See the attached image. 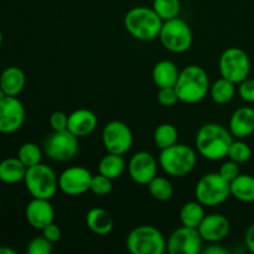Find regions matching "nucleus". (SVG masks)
Segmentation results:
<instances>
[{
    "label": "nucleus",
    "mask_w": 254,
    "mask_h": 254,
    "mask_svg": "<svg viewBox=\"0 0 254 254\" xmlns=\"http://www.w3.org/2000/svg\"><path fill=\"white\" fill-rule=\"evenodd\" d=\"M233 135L227 128L217 123L203 124L196 134V148L202 158L211 161L222 160L227 156Z\"/></svg>",
    "instance_id": "1"
},
{
    "label": "nucleus",
    "mask_w": 254,
    "mask_h": 254,
    "mask_svg": "<svg viewBox=\"0 0 254 254\" xmlns=\"http://www.w3.org/2000/svg\"><path fill=\"white\" fill-rule=\"evenodd\" d=\"M210 87L207 72L197 64H190L181 69L175 84L179 101L188 104H195L202 101L210 92Z\"/></svg>",
    "instance_id": "2"
},
{
    "label": "nucleus",
    "mask_w": 254,
    "mask_h": 254,
    "mask_svg": "<svg viewBox=\"0 0 254 254\" xmlns=\"http://www.w3.org/2000/svg\"><path fill=\"white\" fill-rule=\"evenodd\" d=\"M164 20L154 11L153 7H131L124 16L126 30L136 40L151 41L159 37Z\"/></svg>",
    "instance_id": "3"
},
{
    "label": "nucleus",
    "mask_w": 254,
    "mask_h": 254,
    "mask_svg": "<svg viewBox=\"0 0 254 254\" xmlns=\"http://www.w3.org/2000/svg\"><path fill=\"white\" fill-rule=\"evenodd\" d=\"M197 161L195 150L185 144H178L160 150L159 165L168 175L183 178L193 170Z\"/></svg>",
    "instance_id": "4"
},
{
    "label": "nucleus",
    "mask_w": 254,
    "mask_h": 254,
    "mask_svg": "<svg viewBox=\"0 0 254 254\" xmlns=\"http://www.w3.org/2000/svg\"><path fill=\"white\" fill-rule=\"evenodd\" d=\"M127 250L131 254H163L166 251V240L154 226H138L130 231L126 241Z\"/></svg>",
    "instance_id": "5"
},
{
    "label": "nucleus",
    "mask_w": 254,
    "mask_h": 254,
    "mask_svg": "<svg viewBox=\"0 0 254 254\" xmlns=\"http://www.w3.org/2000/svg\"><path fill=\"white\" fill-rule=\"evenodd\" d=\"M24 184L32 197L51 200L59 189V178L49 165L40 163L27 168Z\"/></svg>",
    "instance_id": "6"
},
{
    "label": "nucleus",
    "mask_w": 254,
    "mask_h": 254,
    "mask_svg": "<svg viewBox=\"0 0 254 254\" xmlns=\"http://www.w3.org/2000/svg\"><path fill=\"white\" fill-rule=\"evenodd\" d=\"M159 40L164 49L174 54H183L188 51L193 41L192 30L185 20L180 17L165 20L161 26Z\"/></svg>",
    "instance_id": "7"
},
{
    "label": "nucleus",
    "mask_w": 254,
    "mask_h": 254,
    "mask_svg": "<svg viewBox=\"0 0 254 254\" xmlns=\"http://www.w3.org/2000/svg\"><path fill=\"white\" fill-rule=\"evenodd\" d=\"M195 196L196 200L203 206L215 207L231 196L230 183L218 173H208L196 184Z\"/></svg>",
    "instance_id": "8"
},
{
    "label": "nucleus",
    "mask_w": 254,
    "mask_h": 254,
    "mask_svg": "<svg viewBox=\"0 0 254 254\" xmlns=\"http://www.w3.org/2000/svg\"><path fill=\"white\" fill-rule=\"evenodd\" d=\"M218 68H220L221 77L236 84H240L250 76V56L245 50L240 47H230L221 55Z\"/></svg>",
    "instance_id": "9"
},
{
    "label": "nucleus",
    "mask_w": 254,
    "mask_h": 254,
    "mask_svg": "<svg viewBox=\"0 0 254 254\" xmlns=\"http://www.w3.org/2000/svg\"><path fill=\"white\" fill-rule=\"evenodd\" d=\"M45 154L55 161H68L77 155L79 150L78 138L68 129L52 131L44 144Z\"/></svg>",
    "instance_id": "10"
},
{
    "label": "nucleus",
    "mask_w": 254,
    "mask_h": 254,
    "mask_svg": "<svg viewBox=\"0 0 254 254\" xmlns=\"http://www.w3.org/2000/svg\"><path fill=\"white\" fill-rule=\"evenodd\" d=\"M102 141L107 153L124 155L133 146V133L124 122L112 121L102 131Z\"/></svg>",
    "instance_id": "11"
},
{
    "label": "nucleus",
    "mask_w": 254,
    "mask_h": 254,
    "mask_svg": "<svg viewBox=\"0 0 254 254\" xmlns=\"http://www.w3.org/2000/svg\"><path fill=\"white\" fill-rule=\"evenodd\" d=\"M202 242L197 228L181 226L166 241V251L170 254H198L202 251Z\"/></svg>",
    "instance_id": "12"
},
{
    "label": "nucleus",
    "mask_w": 254,
    "mask_h": 254,
    "mask_svg": "<svg viewBox=\"0 0 254 254\" xmlns=\"http://www.w3.org/2000/svg\"><path fill=\"white\" fill-rule=\"evenodd\" d=\"M92 174L83 166H71L59 176V189L68 196H81L89 191Z\"/></svg>",
    "instance_id": "13"
},
{
    "label": "nucleus",
    "mask_w": 254,
    "mask_h": 254,
    "mask_svg": "<svg viewBox=\"0 0 254 254\" xmlns=\"http://www.w3.org/2000/svg\"><path fill=\"white\" fill-rule=\"evenodd\" d=\"M25 122V107L17 97L6 96L0 101V133L11 134Z\"/></svg>",
    "instance_id": "14"
},
{
    "label": "nucleus",
    "mask_w": 254,
    "mask_h": 254,
    "mask_svg": "<svg viewBox=\"0 0 254 254\" xmlns=\"http://www.w3.org/2000/svg\"><path fill=\"white\" fill-rule=\"evenodd\" d=\"M129 176L139 185H148L158 173V161L148 151H138L128 164Z\"/></svg>",
    "instance_id": "15"
},
{
    "label": "nucleus",
    "mask_w": 254,
    "mask_h": 254,
    "mask_svg": "<svg viewBox=\"0 0 254 254\" xmlns=\"http://www.w3.org/2000/svg\"><path fill=\"white\" fill-rule=\"evenodd\" d=\"M197 230L203 241L217 243L230 235L231 225L226 216L221 213H211L205 216Z\"/></svg>",
    "instance_id": "16"
},
{
    "label": "nucleus",
    "mask_w": 254,
    "mask_h": 254,
    "mask_svg": "<svg viewBox=\"0 0 254 254\" xmlns=\"http://www.w3.org/2000/svg\"><path fill=\"white\" fill-rule=\"evenodd\" d=\"M25 216L29 225L35 230L42 231L47 225L54 222L55 210L50 200L46 198H35L27 203Z\"/></svg>",
    "instance_id": "17"
},
{
    "label": "nucleus",
    "mask_w": 254,
    "mask_h": 254,
    "mask_svg": "<svg viewBox=\"0 0 254 254\" xmlns=\"http://www.w3.org/2000/svg\"><path fill=\"white\" fill-rule=\"evenodd\" d=\"M98 119L97 116L89 109H77L68 116V124L67 129L77 138L88 136L96 130Z\"/></svg>",
    "instance_id": "18"
},
{
    "label": "nucleus",
    "mask_w": 254,
    "mask_h": 254,
    "mask_svg": "<svg viewBox=\"0 0 254 254\" xmlns=\"http://www.w3.org/2000/svg\"><path fill=\"white\" fill-rule=\"evenodd\" d=\"M228 130L233 138L245 139L254 133V109L252 107H241L231 116Z\"/></svg>",
    "instance_id": "19"
},
{
    "label": "nucleus",
    "mask_w": 254,
    "mask_h": 254,
    "mask_svg": "<svg viewBox=\"0 0 254 254\" xmlns=\"http://www.w3.org/2000/svg\"><path fill=\"white\" fill-rule=\"evenodd\" d=\"M153 81L158 88H165V87H175L180 76V69L170 60H161L156 62L153 67Z\"/></svg>",
    "instance_id": "20"
},
{
    "label": "nucleus",
    "mask_w": 254,
    "mask_h": 254,
    "mask_svg": "<svg viewBox=\"0 0 254 254\" xmlns=\"http://www.w3.org/2000/svg\"><path fill=\"white\" fill-rule=\"evenodd\" d=\"M26 77L24 71L16 66H9L0 74V87L6 96L17 97L24 89Z\"/></svg>",
    "instance_id": "21"
},
{
    "label": "nucleus",
    "mask_w": 254,
    "mask_h": 254,
    "mask_svg": "<svg viewBox=\"0 0 254 254\" xmlns=\"http://www.w3.org/2000/svg\"><path fill=\"white\" fill-rule=\"evenodd\" d=\"M86 225L89 231L98 236H106L112 232L114 221L111 213L101 207H93L87 212Z\"/></svg>",
    "instance_id": "22"
},
{
    "label": "nucleus",
    "mask_w": 254,
    "mask_h": 254,
    "mask_svg": "<svg viewBox=\"0 0 254 254\" xmlns=\"http://www.w3.org/2000/svg\"><path fill=\"white\" fill-rule=\"evenodd\" d=\"M27 168L19 158H7L0 161V181L4 184H17L24 181Z\"/></svg>",
    "instance_id": "23"
},
{
    "label": "nucleus",
    "mask_w": 254,
    "mask_h": 254,
    "mask_svg": "<svg viewBox=\"0 0 254 254\" xmlns=\"http://www.w3.org/2000/svg\"><path fill=\"white\" fill-rule=\"evenodd\" d=\"M231 196L242 202L254 201V176L248 174H240L230 183Z\"/></svg>",
    "instance_id": "24"
},
{
    "label": "nucleus",
    "mask_w": 254,
    "mask_h": 254,
    "mask_svg": "<svg viewBox=\"0 0 254 254\" xmlns=\"http://www.w3.org/2000/svg\"><path fill=\"white\" fill-rule=\"evenodd\" d=\"M124 170H126V161H124L123 155H118V154L108 153L101 159L98 164L99 174L112 180L121 178Z\"/></svg>",
    "instance_id": "25"
},
{
    "label": "nucleus",
    "mask_w": 254,
    "mask_h": 254,
    "mask_svg": "<svg viewBox=\"0 0 254 254\" xmlns=\"http://www.w3.org/2000/svg\"><path fill=\"white\" fill-rule=\"evenodd\" d=\"M205 210L202 203L196 201H189L184 203L180 210L181 225L191 228H198L202 220L205 218Z\"/></svg>",
    "instance_id": "26"
},
{
    "label": "nucleus",
    "mask_w": 254,
    "mask_h": 254,
    "mask_svg": "<svg viewBox=\"0 0 254 254\" xmlns=\"http://www.w3.org/2000/svg\"><path fill=\"white\" fill-rule=\"evenodd\" d=\"M237 84L221 77L210 87V96L212 101L217 104H227L233 99L236 94Z\"/></svg>",
    "instance_id": "27"
},
{
    "label": "nucleus",
    "mask_w": 254,
    "mask_h": 254,
    "mask_svg": "<svg viewBox=\"0 0 254 254\" xmlns=\"http://www.w3.org/2000/svg\"><path fill=\"white\" fill-rule=\"evenodd\" d=\"M153 138L156 148L164 150V149L170 148V146L175 145L178 143L179 131L173 124L163 123L156 127V129L154 130Z\"/></svg>",
    "instance_id": "28"
},
{
    "label": "nucleus",
    "mask_w": 254,
    "mask_h": 254,
    "mask_svg": "<svg viewBox=\"0 0 254 254\" xmlns=\"http://www.w3.org/2000/svg\"><path fill=\"white\" fill-rule=\"evenodd\" d=\"M148 189L150 195L158 201H168L174 195L173 184L163 176H155L148 184Z\"/></svg>",
    "instance_id": "29"
},
{
    "label": "nucleus",
    "mask_w": 254,
    "mask_h": 254,
    "mask_svg": "<svg viewBox=\"0 0 254 254\" xmlns=\"http://www.w3.org/2000/svg\"><path fill=\"white\" fill-rule=\"evenodd\" d=\"M17 158L24 164L26 168L37 165L41 163L42 151L39 148V145L35 143H24L17 150Z\"/></svg>",
    "instance_id": "30"
},
{
    "label": "nucleus",
    "mask_w": 254,
    "mask_h": 254,
    "mask_svg": "<svg viewBox=\"0 0 254 254\" xmlns=\"http://www.w3.org/2000/svg\"><path fill=\"white\" fill-rule=\"evenodd\" d=\"M151 7L165 21L178 17L181 10V2L180 0H153Z\"/></svg>",
    "instance_id": "31"
},
{
    "label": "nucleus",
    "mask_w": 254,
    "mask_h": 254,
    "mask_svg": "<svg viewBox=\"0 0 254 254\" xmlns=\"http://www.w3.org/2000/svg\"><path fill=\"white\" fill-rule=\"evenodd\" d=\"M227 156L230 160L236 161L238 164L247 163L252 158V149L242 139H238V140L232 141L230 149H228Z\"/></svg>",
    "instance_id": "32"
},
{
    "label": "nucleus",
    "mask_w": 254,
    "mask_h": 254,
    "mask_svg": "<svg viewBox=\"0 0 254 254\" xmlns=\"http://www.w3.org/2000/svg\"><path fill=\"white\" fill-rule=\"evenodd\" d=\"M112 179L107 178V176L102 175V174H98V175L92 176L91 181V188H89V191L93 192L96 196H107L111 193L112 188Z\"/></svg>",
    "instance_id": "33"
},
{
    "label": "nucleus",
    "mask_w": 254,
    "mask_h": 254,
    "mask_svg": "<svg viewBox=\"0 0 254 254\" xmlns=\"http://www.w3.org/2000/svg\"><path fill=\"white\" fill-rule=\"evenodd\" d=\"M52 245L49 240L41 236V237H35L27 245V253L29 254H51Z\"/></svg>",
    "instance_id": "34"
},
{
    "label": "nucleus",
    "mask_w": 254,
    "mask_h": 254,
    "mask_svg": "<svg viewBox=\"0 0 254 254\" xmlns=\"http://www.w3.org/2000/svg\"><path fill=\"white\" fill-rule=\"evenodd\" d=\"M158 102L163 107H173L179 102L178 92L175 87H165V88H159Z\"/></svg>",
    "instance_id": "35"
},
{
    "label": "nucleus",
    "mask_w": 254,
    "mask_h": 254,
    "mask_svg": "<svg viewBox=\"0 0 254 254\" xmlns=\"http://www.w3.org/2000/svg\"><path fill=\"white\" fill-rule=\"evenodd\" d=\"M218 174H220L225 180H227L228 183H231V181L235 180V179L241 174L240 164L236 163V161L233 160L225 161V163L221 165L220 170H218Z\"/></svg>",
    "instance_id": "36"
},
{
    "label": "nucleus",
    "mask_w": 254,
    "mask_h": 254,
    "mask_svg": "<svg viewBox=\"0 0 254 254\" xmlns=\"http://www.w3.org/2000/svg\"><path fill=\"white\" fill-rule=\"evenodd\" d=\"M238 94L247 103H254V78H246L238 84Z\"/></svg>",
    "instance_id": "37"
},
{
    "label": "nucleus",
    "mask_w": 254,
    "mask_h": 254,
    "mask_svg": "<svg viewBox=\"0 0 254 254\" xmlns=\"http://www.w3.org/2000/svg\"><path fill=\"white\" fill-rule=\"evenodd\" d=\"M50 126H51L52 131H61L66 130L67 124H68V116L61 111H56L50 116Z\"/></svg>",
    "instance_id": "38"
},
{
    "label": "nucleus",
    "mask_w": 254,
    "mask_h": 254,
    "mask_svg": "<svg viewBox=\"0 0 254 254\" xmlns=\"http://www.w3.org/2000/svg\"><path fill=\"white\" fill-rule=\"evenodd\" d=\"M42 236L51 243H56L61 240V230H60L59 226L52 222L42 230Z\"/></svg>",
    "instance_id": "39"
},
{
    "label": "nucleus",
    "mask_w": 254,
    "mask_h": 254,
    "mask_svg": "<svg viewBox=\"0 0 254 254\" xmlns=\"http://www.w3.org/2000/svg\"><path fill=\"white\" fill-rule=\"evenodd\" d=\"M245 243L246 246H247L248 251L254 253V223L253 225H251L250 227L247 228V231H246Z\"/></svg>",
    "instance_id": "40"
},
{
    "label": "nucleus",
    "mask_w": 254,
    "mask_h": 254,
    "mask_svg": "<svg viewBox=\"0 0 254 254\" xmlns=\"http://www.w3.org/2000/svg\"><path fill=\"white\" fill-rule=\"evenodd\" d=\"M203 253L205 254H227L228 250L221 247V246L211 245L210 247H207L205 251H203Z\"/></svg>",
    "instance_id": "41"
},
{
    "label": "nucleus",
    "mask_w": 254,
    "mask_h": 254,
    "mask_svg": "<svg viewBox=\"0 0 254 254\" xmlns=\"http://www.w3.org/2000/svg\"><path fill=\"white\" fill-rule=\"evenodd\" d=\"M0 254H16V251L9 247H0Z\"/></svg>",
    "instance_id": "42"
},
{
    "label": "nucleus",
    "mask_w": 254,
    "mask_h": 254,
    "mask_svg": "<svg viewBox=\"0 0 254 254\" xmlns=\"http://www.w3.org/2000/svg\"><path fill=\"white\" fill-rule=\"evenodd\" d=\"M5 97H6V94H5V92L2 91L1 87H0V101H2V99H4Z\"/></svg>",
    "instance_id": "43"
},
{
    "label": "nucleus",
    "mask_w": 254,
    "mask_h": 254,
    "mask_svg": "<svg viewBox=\"0 0 254 254\" xmlns=\"http://www.w3.org/2000/svg\"><path fill=\"white\" fill-rule=\"evenodd\" d=\"M1 44H2V34L1 31H0V46H1Z\"/></svg>",
    "instance_id": "44"
}]
</instances>
